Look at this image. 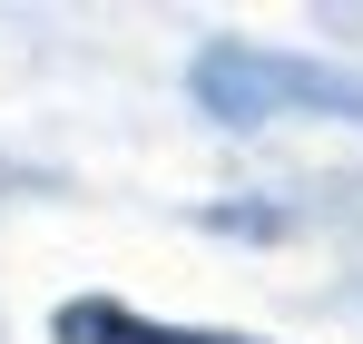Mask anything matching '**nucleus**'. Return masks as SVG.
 <instances>
[{
    "instance_id": "1",
    "label": "nucleus",
    "mask_w": 363,
    "mask_h": 344,
    "mask_svg": "<svg viewBox=\"0 0 363 344\" xmlns=\"http://www.w3.org/2000/svg\"><path fill=\"white\" fill-rule=\"evenodd\" d=\"M69 344H216V335H167V325H138V315H108V305H79Z\"/></svg>"
}]
</instances>
